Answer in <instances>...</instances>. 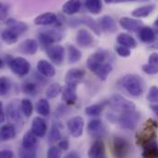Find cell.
<instances>
[{"label":"cell","instance_id":"1","mask_svg":"<svg viewBox=\"0 0 158 158\" xmlns=\"http://www.w3.org/2000/svg\"><path fill=\"white\" fill-rule=\"evenodd\" d=\"M122 86L132 97H140L144 91V81L140 76L128 74L122 78Z\"/></svg>","mask_w":158,"mask_h":158},{"label":"cell","instance_id":"2","mask_svg":"<svg viewBox=\"0 0 158 158\" xmlns=\"http://www.w3.org/2000/svg\"><path fill=\"white\" fill-rule=\"evenodd\" d=\"M6 63L11 69V71L19 77H25L30 73L31 64L23 57L13 58L8 55L6 57Z\"/></svg>","mask_w":158,"mask_h":158},{"label":"cell","instance_id":"3","mask_svg":"<svg viewBox=\"0 0 158 158\" xmlns=\"http://www.w3.org/2000/svg\"><path fill=\"white\" fill-rule=\"evenodd\" d=\"M111 57L113 56L110 52L104 49H99L88 57L86 61V66L92 73H94L99 65L105 63H110V59H111Z\"/></svg>","mask_w":158,"mask_h":158},{"label":"cell","instance_id":"4","mask_svg":"<svg viewBox=\"0 0 158 158\" xmlns=\"http://www.w3.org/2000/svg\"><path fill=\"white\" fill-rule=\"evenodd\" d=\"M108 105L112 109L113 111L118 112L119 114L123 112H127V111H132V110H135L136 109L134 103L126 99L124 97L118 94L113 95L108 100Z\"/></svg>","mask_w":158,"mask_h":158},{"label":"cell","instance_id":"5","mask_svg":"<svg viewBox=\"0 0 158 158\" xmlns=\"http://www.w3.org/2000/svg\"><path fill=\"white\" fill-rule=\"evenodd\" d=\"M141 114L135 110L123 112L118 115V121L119 126L128 131H134L140 121Z\"/></svg>","mask_w":158,"mask_h":158},{"label":"cell","instance_id":"6","mask_svg":"<svg viewBox=\"0 0 158 158\" xmlns=\"http://www.w3.org/2000/svg\"><path fill=\"white\" fill-rule=\"evenodd\" d=\"M131 151L129 141L121 136H115L112 140V154L115 158H126Z\"/></svg>","mask_w":158,"mask_h":158},{"label":"cell","instance_id":"7","mask_svg":"<svg viewBox=\"0 0 158 158\" xmlns=\"http://www.w3.org/2000/svg\"><path fill=\"white\" fill-rule=\"evenodd\" d=\"M46 54L51 60V62L56 65H62L64 57H65V50L60 44H53L47 49H45Z\"/></svg>","mask_w":158,"mask_h":158},{"label":"cell","instance_id":"8","mask_svg":"<svg viewBox=\"0 0 158 158\" xmlns=\"http://www.w3.org/2000/svg\"><path fill=\"white\" fill-rule=\"evenodd\" d=\"M38 39L41 47L47 49L48 47L53 45L56 41L61 40L62 35L54 30H50L40 32L38 36Z\"/></svg>","mask_w":158,"mask_h":158},{"label":"cell","instance_id":"9","mask_svg":"<svg viewBox=\"0 0 158 158\" xmlns=\"http://www.w3.org/2000/svg\"><path fill=\"white\" fill-rule=\"evenodd\" d=\"M84 127H85L84 118L80 116L73 117L67 121V129L74 138H79L83 134Z\"/></svg>","mask_w":158,"mask_h":158},{"label":"cell","instance_id":"10","mask_svg":"<svg viewBox=\"0 0 158 158\" xmlns=\"http://www.w3.org/2000/svg\"><path fill=\"white\" fill-rule=\"evenodd\" d=\"M85 71L80 68H72L67 71L65 75V85H72V86H77L80 84L83 79L85 78Z\"/></svg>","mask_w":158,"mask_h":158},{"label":"cell","instance_id":"11","mask_svg":"<svg viewBox=\"0 0 158 158\" xmlns=\"http://www.w3.org/2000/svg\"><path fill=\"white\" fill-rule=\"evenodd\" d=\"M118 24L124 30L130 32H138L143 26V23L139 19H132L129 17H123L119 19Z\"/></svg>","mask_w":158,"mask_h":158},{"label":"cell","instance_id":"12","mask_svg":"<svg viewBox=\"0 0 158 158\" xmlns=\"http://www.w3.org/2000/svg\"><path fill=\"white\" fill-rule=\"evenodd\" d=\"M98 27L101 31L105 33H113L117 31V24L115 19L110 16H103L98 21Z\"/></svg>","mask_w":158,"mask_h":158},{"label":"cell","instance_id":"13","mask_svg":"<svg viewBox=\"0 0 158 158\" xmlns=\"http://www.w3.org/2000/svg\"><path fill=\"white\" fill-rule=\"evenodd\" d=\"M143 158H158V142L156 139H150L143 143Z\"/></svg>","mask_w":158,"mask_h":158},{"label":"cell","instance_id":"14","mask_svg":"<svg viewBox=\"0 0 158 158\" xmlns=\"http://www.w3.org/2000/svg\"><path fill=\"white\" fill-rule=\"evenodd\" d=\"M77 43L81 48H89L94 45V38L92 34L85 29H81L79 30L77 37H76Z\"/></svg>","mask_w":158,"mask_h":158},{"label":"cell","instance_id":"15","mask_svg":"<svg viewBox=\"0 0 158 158\" xmlns=\"http://www.w3.org/2000/svg\"><path fill=\"white\" fill-rule=\"evenodd\" d=\"M62 100L67 105H74L77 100V86L65 85L62 91Z\"/></svg>","mask_w":158,"mask_h":158},{"label":"cell","instance_id":"16","mask_svg":"<svg viewBox=\"0 0 158 158\" xmlns=\"http://www.w3.org/2000/svg\"><path fill=\"white\" fill-rule=\"evenodd\" d=\"M143 71L150 76L158 74V53L153 52L148 58V63L142 66Z\"/></svg>","mask_w":158,"mask_h":158},{"label":"cell","instance_id":"17","mask_svg":"<svg viewBox=\"0 0 158 158\" xmlns=\"http://www.w3.org/2000/svg\"><path fill=\"white\" fill-rule=\"evenodd\" d=\"M47 123L46 121L40 117H36L33 118L31 123V131L39 138L44 137L47 132Z\"/></svg>","mask_w":158,"mask_h":158},{"label":"cell","instance_id":"18","mask_svg":"<svg viewBox=\"0 0 158 158\" xmlns=\"http://www.w3.org/2000/svg\"><path fill=\"white\" fill-rule=\"evenodd\" d=\"M38 48H39L38 42L34 39H27L23 40L19 47L20 52L28 55L35 54L38 51Z\"/></svg>","mask_w":158,"mask_h":158},{"label":"cell","instance_id":"19","mask_svg":"<svg viewBox=\"0 0 158 158\" xmlns=\"http://www.w3.org/2000/svg\"><path fill=\"white\" fill-rule=\"evenodd\" d=\"M89 158H106L105 156V144L101 140H96L89 151H88Z\"/></svg>","mask_w":158,"mask_h":158},{"label":"cell","instance_id":"20","mask_svg":"<svg viewBox=\"0 0 158 158\" xmlns=\"http://www.w3.org/2000/svg\"><path fill=\"white\" fill-rule=\"evenodd\" d=\"M37 70L40 74L45 77H52L55 76L56 71L52 63L46 60H40L37 64Z\"/></svg>","mask_w":158,"mask_h":158},{"label":"cell","instance_id":"21","mask_svg":"<svg viewBox=\"0 0 158 158\" xmlns=\"http://www.w3.org/2000/svg\"><path fill=\"white\" fill-rule=\"evenodd\" d=\"M57 16L52 12H45L34 19V23L37 26H50L56 22Z\"/></svg>","mask_w":158,"mask_h":158},{"label":"cell","instance_id":"22","mask_svg":"<svg viewBox=\"0 0 158 158\" xmlns=\"http://www.w3.org/2000/svg\"><path fill=\"white\" fill-rule=\"evenodd\" d=\"M139 39L143 43H153L156 40V34L154 30L148 26H143L138 31Z\"/></svg>","mask_w":158,"mask_h":158},{"label":"cell","instance_id":"23","mask_svg":"<svg viewBox=\"0 0 158 158\" xmlns=\"http://www.w3.org/2000/svg\"><path fill=\"white\" fill-rule=\"evenodd\" d=\"M6 24L8 29L12 30L19 36L24 34L28 31V29H29L28 25L25 22L19 21V20L13 19H9L6 20Z\"/></svg>","mask_w":158,"mask_h":158},{"label":"cell","instance_id":"24","mask_svg":"<svg viewBox=\"0 0 158 158\" xmlns=\"http://www.w3.org/2000/svg\"><path fill=\"white\" fill-rule=\"evenodd\" d=\"M81 0H68L62 6V12L67 16H73L81 9Z\"/></svg>","mask_w":158,"mask_h":158},{"label":"cell","instance_id":"25","mask_svg":"<svg viewBox=\"0 0 158 158\" xmlns=\"http://www.w3.org/2000/svg\"><path fill=\"white\" fill-rule=\"evenodd\" d=\"M156 9L155 5H145L140 7H137L131 11V16L134 17L135 19H143L149 17Z\"/></svg>","mask_w":158,"mask_h":158},{"label":"cell","instance_id":"26","mask_svg":"<svg viewBox=\"0 0 158 158\" xmlns=\"http://www.w3.org/2000/svg\"><path fill=\"white\" fill-rule=\"evenodd\" d=\"M16 129L13 124H5L0 129V138L2 141H9L16 137Z\"/></svg>","mask_w":158,"mask_h":158},{"label":"cell","instance_id":"27","mask_svg":"<svg viewBox=\"0 0 158 158\" xmlns=\"http://www.w3.org/2000/svg\"><path fill=\"white\" fill-rule=\"evenodd\" d=\"M117 42L119 45L127 47L129 49H133L137 46L135 39L128 33H120L117 36Z\"/></svg>","mask_w":158,"mask_h":158},{"label":"cell","instance_id":"28","mask_svg":"<svg viewBox=\"0 0 158 158\" xmlns=\"http://www.w3.org/2000/svg\"><path fill=\"white\" fill-rule=\"evenodd\" d=\"M112 69H113V67L110 63H105V64L99 65L93 74H95L101 81H105L108 78V77L110 75V73L112 72Z\"/></svg>","mask_w":158,"mask_h":158},{"label":"cell","instance_id":"29","mask_svg":"<svg viewBox=\"0 0 158 158\" xmlns=\"http://www.w3.org/2000/svg\"><path fill=\"white\" fill-rule=\"evenodd\" d=\"M79 20H80L79 21L80 23H82L83 25H85L87 28H89L97 36H100L101 35V31H100V29L98 27V22L95 21L92 18L85 16V17H83L82 19H80Z\"/></svg>","mask_w":158,"mask_h":158},{"label":"cell","instance_id":"30","mask_svg":"<svg viewBox=\"0 0 158 158\" xmlns=\"http://www.w3.org/2000/svg\"><path fill=\"white\" fill-rule=\"evenodd\" d=\"M17 100H12V102L10 104H8L7 106V114L9 116V118H12L13 120H19L21 119V116H20V103L18 104L16 102Z\"/></svg>","mask_w":158,"mask_h":158},{"label":"cell","instance_id":"31","mask_svg":"<svg viewBox=\"0 0 158 158\" xmlns=\"http://www.w3.org/2000/svg\"><path fill=\"white\" fill-rule=\"evenodd\" d=\"M108 105V101L106 102H102V103H98V104H94V105H90L88 107L85 108V114L91 117H98L101 114V112L103 111V109L105 108V106Z\"/></svg>","mask_w":158,"mask_h":158},{"label":"cell","instance_id":"32","mask_svg":"<svg viewBox=\"0 0 158 158\" xmlns=\"http://www.w3.org/2000/svg\"><path fill=\"white\" fill-rule=\"evenodd\" d=\"M37 143V136L31 131H27L22 138V147L26 149H32Z\"/></svg>","mask_w":158,"mask_h":158},{"label":"cell","instance_id":"33","mask_svg":"<svg viewBox=\"0 0 158 158\" xmlns=\"http://www.w3.org/2000/svg\"><path fill=\"white\" fill-rule=\"evenodd\" d=\"M85 8L94 15H98L102 10L101 0H85Z\"/></svg>","mask_w":158,"mask_h":158},{"label":"cell","instance_id":"34","mask_svg":"<svg viewBox=\"0 0 158 158\" xmlns=\"http://www.w3.org/2000/svg\"><path fill=\"white\" fill-rule=\"evenodd\" d=\"M19 36L18 34H16L12 30H10L8 28L2 31V33H1V39H2V40L5 43L8 44V45L16 43L18 41V40H19Z\"/></svg>","mask_w":158,"mask_h":158},{"label":"cell","instance_id":"35","mask_svg":"<svg viewBox=\"0 0 158 158\" xmlns=\"http://www.w3.org/2000/svg\"><path fill=\"white\" fill-rule=\"evenodd\" d=\"M36 111L42 117H47L50 115V103L45 98H40L36 104Z\"/></svg>","mask_w":158,"mask_h":158},{"label":"cell","instance_id":"36","mask_svg":"<svg viewBox=\"0 0 158 158\" xmlns=\"http://www.w3.org/2000/svg\"><path fill=\"white\" fill-rule=\"evenodd\" d=\"M68 62L69 64H76L82 58V52L74 45L68 46Z\"/></svg>","mask_w":158,"mask_h":158},{"label":"cell","instance_id":"37","mask_svg":"<svg viewBox=\"0 0 158 158\" xmlns=\"http://www.w3.org/2000/svg\"><path fill=\"white\" fill-rule=\"evenodd\" d=\"M63 88L64 87L59 83H53L46 89V97L50 99L55 98L58 95L62 94Z\"/></svg>","mask_w":158,"mask_h":158},{"label":"cell","instance_id":"38","mask_svg":"<svg viewBox=\"0 0 158 158\" xmlns=\"http://www.w3.org/2000/svg\"><path fill=\"white\" fill-rule=\"evenodd\" d=\"M87 131L92 135L100 133V131H102V121L98 118H94L90 120L87 124Z\"/></svg>","mask_w":158,"mask_h":158},{"label":"cell","instance_id":"39","mask_svg":"<svg viewBox=\"0 0 158 158\" xmlns=\"http://www.w3.org/2000/svg\"><path fill=\"white\" fill-rule=\"evenodd\" d=\"M20 108H21V112L24 114L25 117L29 118L31 116V114L33 112V105L30 99L23 98L20 101Z\"/></svg>","mask_w":158,"mask_h":158},{"label":"cell","instance_id":"40","mask_svg":"<svg viewBox=\"0 0 158 158\" xmlns=\"http://www.w3.org/2000/svg\"><path fill=\"white\" fill-rule=\"evenodd\" d=\"M61 138H62V133H61V131H60L58 125L53 124L52 126V129H51V131L49 134V142L53 143H56L57 141H60Z\"/></svg>","mask_w":158,"mask_h":158},{"label":"cell","instance_id":"41","mask_svg":"<svg viewBox=\"0 0 158 158\" xmlns=\"http://www.w3.org/2000/svg\"><path fill=\"white\" fill-rule=\"evenodd\" d=\"M11 87L9 79L6 77H0V97H5L8 94Z\"/></svg>","mask_w":158,"mask_h":158},{"label":"cell","instance_id":"42","mask_svg":"<svg viewBox=\"0 0 158 158\" xmlns=\"http://www.w3.org/2000/svg\"><path fill=\"white\" fill-rule=\"evenodd\" d=\"M147 100L151 103H157L158 102V86L153 85L150 87L147 95Z\"/></svg>","mask_w":158,"mask_h":158},{"label":"cell","instance_id":"43","mask_svg":"<svg viewBox=\"0 0 158 158\" xmlns=\"http://www.w3.org/2000/svg\"><path fill=\"white\" fill-rule=\"evenodd\" d=\"M23 91L25 94L27 95H31V96H33L36 94L37 92V85L35 83L33 82H26L24 85H23Z\"/></svg>","mask_w":158,"mask_h":158},{"label":"cell","instance_id":"44","mask_svg":"<svg viewBox=\"0 0 158 158\" xmlns=\"http://www.w3.org/2000/svg\"><path fill=\"white\" fill-rule=\"evenodd\" d=\"M19 158H36V152L32 149H26L21 147L19 151Z\"/></svg>","mask_w":158,"mask_h":158},{"label":"cell","instance_id":"45","mask_svg":"<svg viewBox=\"0 0 158 158\" xmlns=\"http://www.w3.org/2000/svg\"><path fill=\"white\" fill-rule=\"evenodd\" d=\"M58 146H51L47 152V158H61L62 153Z\"/></svg>","mask_w":158,"mask_h":158},{"label":"cell","instance_id":"46","mask_svg":"<svg viewBox=\"0 0 158 158\" xmlns=\"http://www.w3.org/2000/svg\"><path fill=\"white\" fill-rule=\"evenodd\" d=\"M116 52L118 53L119 56L123 57V58H127L131 55V49L127 48V47H124V46H121V45H118L116 47Z\"/></svg>","mask_w":158,"mask_h":158},{"label":"cell","instance_id":"47","mask_svg":"<svg viewBox=\"0 0 158 158\" xmlns=\"http://www.w3.org/2000/svg\"><path fill=\"white\" fill-rule=\"evenodd\" d=\"M8 9L9 6L2 2H0V20L1 21H5L7 19V15H8Z\"/></svg>","mask_w":158,"mask_h":158},{"label":"cell","instance_id":"48","mask_svg":"<svg viewBox=\"0 0 158 158\" xmlns=\"http://www.w3.org/2000/svg\"><path fill=\"white\" fill-rule=\"evenodd\" d=\"M58 147L62 150V151H66L69 148V142L66 139H63L60 140V142L58 143Z\"/></svg>","mask_w":158,"mask_h":158},{"label":"cell","instance_id":"49","mask_svg":"<svg viewBox=\"0 0 158 158\" xmlns=\"http://www.w3.org/2000/svg\"><path fill=\"white\" fill-rule=\"evenodd\" d=\"M0 158H13V152L10 150L0 151Z\"/></svg>","mask_w":158,"mask_h":158},{"label":"cell","instance_id":"50","mask_svg":"<svg viewBox=\"0 0 158 158\" xmlns=\"http://www.w3.org/2000/svg\"><path fill=\"white\" fill-rule=\"evenodd\" d=\"M5 112H4V107H3V103L0 101V123H3L5 121Z\"/></svg>","mask_w":158,"mask_h":158},{"label":"cell","instance_id":"51","mask_svg":"<svg viewBox=\"0 0 158 158\" xmlns=\"http://www.w3.org/2000/svg\"><path fill=\"white\" fill-rule=\"evenodd\" d=\"M64 158H80V156H79L77 152L72 151V152L68 153L67 155H65V156Z\"/></svg>","mask_w":158,"mask_h":158},{"label":"cell","instance_id":"52","mask_svg":"<svg viewBox=\"0 0 158 158\" xmlns=\"http://www.w3.org/2000/svg\"><path fill=\"white\" fill-rule=\"evenodd\" d=\"M155 31V33L158 35V18L156 19V21L154 22V25H153V28H152Z\"/></svg>","mask_w":158,"mask_h":158},{"label":"cell","instance_id":"53","mask_svg":"<svg viewBox=\"0 0 158 158\" xmlns=\"http://www.w3.org/2000/svg\"><path fill=\"white\" fill-rule=\"evenodd\" d=\"M151 110H153V112L158 117V104H154V105H151Z\"/></svg>","mask_w":158,"mask_h":158},{"label":"cell","instance_id":"54","mask_svg":"<svg viewBox=\"0 0 158 158\" xmlns=\"http://www.w3.org/2000/svg\"><path fill=\"white\" fill-rule=\"evenodd\" d=\"M149 1L150 0H124V2H139V3H145Z\"/></svg>","mask_w":158,"mask_h":158},{"label":"cell","instance_id":"55","mask_svg":"<svg viewBox=\"0 0 158 158\" xmlns=\"http://www.w3.org/2000/svg\"><path fill=\"white\" fill-rule=\"evenodd\" d=\"M150 48H153V49H158V41L156 42H153L152 45L150 46Z\"/></svg>","mask_w":158,"mask_h":158},{"label":"cell","instance_id":"56","mask_svg":"<svg viewBox=\"0 0 158 158\" xmlns=\"http://www.w3.org/2000/svg\"><path fill=\"white\" fill-rule=\"evenodd\" d=\"M4 64H4L3 60H2V59H0V68H2V67L4 66Z\"/></svg>","mask_w":158,"mask_h":158},{"label":"cell","instance_id":"57","mask_svg":"<svg viewBox=\"0 0 158 158\" xmlns=\"http://www.w3.org/2000/svg\"><path fill=\"white\" fill-rule=\"evenodd\" d=\"M105 1V3H107V4H110V3H112L114 0H104Z\"/></svg>","mask_w":158,"mask_h":158},{"label":"cell","instance_id":"58","mask_svg":"<svg viewBox=\"0 0 158 158\" xmlns=\"http://www.w3.org/2000/svg\"><path fill=\"white\" fill-rule=\"evenodd\" d=\"M116 3H121V2H124V0H114Z\"/></svg>","mask_w":158,"mask_h":158}]
</instances>
